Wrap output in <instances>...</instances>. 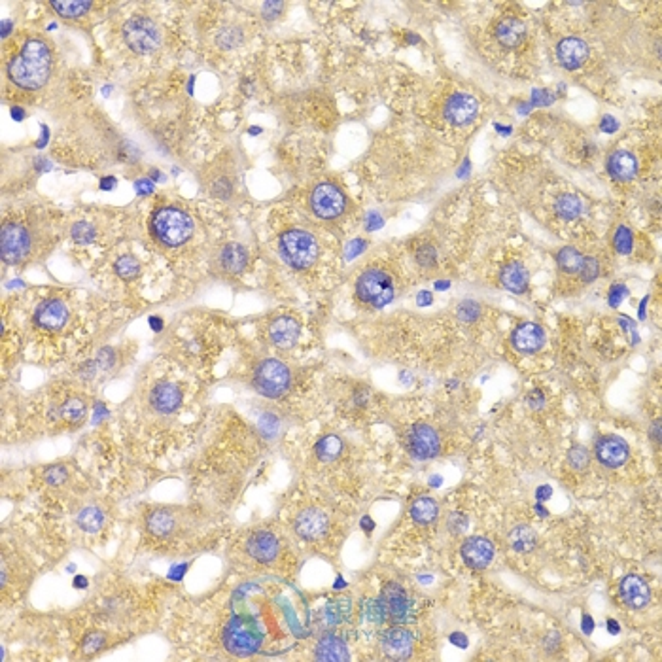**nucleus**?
Listing matches in <instances>:
<instances>
[{
  "label": "nucleus",
  "mask_w": 662,
  "mask_h": 662,
  "mask_svg": "<svg viewBox=\"0 0 662 662\" xmlns=\"http://www.w3.org/2000/svg\"><path fill=\"white\" fill-rule=\"evenodd\" d=\"M311 210L312 214H316L322 220H337L339 216L346 212V197L339 187L331 182H322L318 184L311 193Z\"/></svg>",
  "instance_id": "nucleus-10"
},
{
  "label": "nucleus",
  "mask_w": 662,
  "mask_h": 662,
  "mask_svg": "<svg viewBox=\"0 0 662 662\" xmlns=\"http://www.w3.org/2000/svg\"><path fill=\"white\" fill-rule=\"evenodd\" d=\"M150 180H152V178H138V180L135 182V192L138 193V195H142V197H144V195H150V193L153 192V184Z\"/></svg>",
  "instance_id": "nucleus-47"
},
{
  "label": "nucleus",
  "mask_w": 662,
  "mask_h": 662,
  "mask_svg": "<svg viewBox=\"0 0 662 662\" xmlns=\"http://www.w3.org/2000/svg\"><path fill=\"white\" fill-rule=\"evenodd\" d=\"M385 621L392 624H405L413 621V602L402 585L388 583L377 598Z\"/></svg>",
  "instance_id": "nucleus-11"
},
{
  "label": "nucleus",
  "mask_w": 662,
  "mask_h": 662,
  "mask_svg": "<svg viewBox=\"0 0 662 662\" xmlns=\"http://www.w3.org/2000/svg\"><path fill=\"white\" fill-rule=\"evenodd\" d=\"M496 38L505 48H519L526 40V25L517 17H505L494 31Z\"/></svg>",
  "instance_id": "nucleus-26"
},
{
  "label": "nucleus",
  "mask_w": 662,
  "mask_h": 662,
  "mask_svg": "<svg viewBox=\"0 0 662 662\" xmlns=\"http://www.w3.org/2000/svg\"><path fill=\"white\" fill-rule=\"evenodd\" d=\"M416 260H419V263H422L424 267H431L434 263H436V252H434V248H430V246H422V248L419 250Z\"/></svg>",
  "instance_id": "nucleus-45"
},
{
  "label": "nucleus",
  "mask_w": 662,
  "mask_h": 662,
  "mask_svg": "<svg viewBox=\"0 0 662 662\" xmlns=\"http://www.w3.org/2000/svg\"><path fill=\"white\" fill-rule=\"evenodd\" d=\"M123 40L135 53L146 55L161 45L163 34L153 19L146 16H135L123 25Z\"/></svg>",
  "instance_id": "nucleus-9"
},
{
  "label": "nucleus",
  "mask_w": 662,
  "mask_h": 662,
  "mask_svg": "<svg viewBox=\"0 0 662 662\" xmlns=\"http://www.w3.org/2000/svg\"><path fill=\"white\" fill-rule=\"evenodd\" d=\"M592 629H595V623H592V619H590L589 615H585V617H583V630L587 632V634H590V632H592Z\"/></svg>",
  "instance_id": "nucleus-51"
},
{
  "label": "nucleus",
  "mask_w": 662,
  "mask_h": 662,
  "mask_svg": "<svg viewBox=\"0 0 662 662\" xmlns=\"http://www.w3.org/2000/svg\"><path fill=\"white\" fill-rule=\"evenodd\" d=\"M607 170H609V175L615 180L629 182L638 172V159L634 158V153L627 152V150H619V152L612 153V158L607 159Z\"/></svg>",
  "instance_id": "nucleus-27"
},
{
  "label": "nucleus",
  "mask_w": 662,
  "mask_h": 662,
  "mask_svg": "<svg viewBox=\"0 0 662 662\" xmlns=\"http://www.w3.org/2000/svg\"><path fill=\"white\" fill-rule=\"evenodd\" d=\"M451 640H453L454 644H456V646H460V647H465V646H468V641L464 640V636L460 634V632H458V634H453V636H451Z\"/></svg>",
  "instance_id": "nucleus-52"
},
{
  "label": "nucleus",
  "mask_w": 662,
  "mask_h": 662,
  "mask_svg": "<svg viewBox=\"0 0 662 662\" xmlns=\"http://www.w3.org/2000/svg\"><path fill=\"white\" fill-rule=\"evenodd\" d=\"M568 458H570V464H572L575 470H585V468H587V465H589V462H590L589 453H587L583 447L572 448Z\"/></svg>",
  "instance_id": "nucleus-42"
},
{
  "label": "nucleus",
  "mask_w": 662,
  "mask_h": 662,
  "mask_svg": "<svg viewBox=\"0 0 662 662\" xmlns=\"http://www.w3.org/2000/svg\"><path fill=\"white\" fill-rule=\"evenodd\" d=\"M511 547L519 553H528L536 547V534L530 526H519L511 532Z\"/></svg>",
  "instance_id": "nucleus-34"
},
{
  "label": "nucleus",
  "mask_w": 662,
  "mask_h": 662,
  "mask_svg": "<svg viewBox=\"0 0 662 662\" xmlns=\"http://www.w3.org/2000/svg\"><path fill=\"white\" fill-rule=\"evenodd\" d=\"M413 634L407 629H403L402 624H394L380 636V649L386 658H392V661H407L413 655Z\"/></svg>",
  "instance_id": "nucleus-15"
},
{
  "label": "nucleus",
  "mask_w": 662,
  "mask_h": 662,
  "mask_svg": "<svg viewBox=\"0 0 662 662\" xmlns=\"http://www.w3.org/2000/svg\"><path fill=\"white\" fill-rule=\"evenodd\" d=\"M624 295H627V288H624L623 284H615L612 292H609V305L617 307L623 301Z\"/></svg>",
  "instance_id": "nucleus-46"
},
{
  "label": "nucleus",
  "mask_w": 662,
  "mask_h": 662,
  "mask_svg": "<svg viewBox=\"0 0 662 662\" xmlns=\"http://www.w3.org/2000/svg\"><path fill=\"white\" fill-rule=\"evenodd\" d=\"M210 193L214 195V197L220 199H229L233 195V180L229 176L220 175L216 180H212V186H210Z\"/></svg>",
  "instance_id": "nucleus-39"
},
{
  "label": "nucleus",
  "mask_w": 662,
  "mask_h": 662,
  "mask_svg": "<svg viewBox=\"0 0 662 662\" xmlns=\"http://www.w3.org/2000/svg\"><path fill=\"white\" fill-rule=\"evenodd\" d=\"M201 513L184 505H155L142 517L140 541L161 555H186L195 551L204 532Z\"/></svg>",
  "instance_id": "nucleus-1"
},
{
  "label": "nucleus",
  "mask_w": 662,
  "mask_h": 662,
  "mask_svg": "<svg viewBox=\"0 0 662 662\" xmlns=\"http://www.w3.org/2000/svg\"><path fill=\"white\" fill-rule=\"evenodd\" d=\"M419 303H420V305H430L431 295L428 294V292H422V294H419Z\"/></svg>",
  "instance_id": "nucleus-54"
},
{
  "label": "nucleus",
  "mask_w": 662,
  "mask_h": 662,
  "mask_svg": "<svg viewBox=\"0 0 662 662\" xmlns=\"http://www.w3.org/2000/svg\"><path fill=\"white\" fill-rule=\"evenodd\" d=\"M267 337L277 348H292L301 337V324L294 316L280 314L269 324Z\"/></svg>",
  "instance_id": "nucleus-18"
},
{
  "label": "nucleus",
  "mask_w": 662,
  "mask_h": 662,
  "mask_svg": "<svg viewBox=\"0 0 662 662\" xmlns=\"http://www.w3.org/2000/svg\"><path fill=\"white\" fill-rule=\"evenodd\" d=\"M68 309L65 305V301L61 299H45L42 301L36 311H34V324L36 328L42 331H50V333H57L61 331L68 322Z\"/></svg>",
  "instance_id": "nucleus-16"
},
{
  "label": "nucleus",
  "mask_w": 662,
  "mask_h": 662,
  "mask_svg": "<svg viewBox=\"0 0 662 662\" xmlns=\"http://www.w3.org/2000/svg\"><path fill=\"white\" fill-rule=\"evenodd\" d=\"M479 314H481V307L477 305L475 301H464L458 307V316L465 320V322H473V320H477Z\"/></svg>",
  "instance_id": "nucleus-43"
},
{
  "label": "nucleus",
  "mask_w": 662,
  "mask_h": 662,
  "mask_svg": "<svg viewBox=\"0 0 662 662\" xmlns=\"http://www.w3.org/2000/svg\"><path fill=\"white\" fill-rule=\"evenodd\" d=\"M218 265L227 275H241L248 265V252L243 244L229 243L218 254Z\"/></svg>",
  "instance_id": "nucleus-25"
},
{
  "label": "nucleus",
  "mask_w": 662,
  "mask_h": 662,
  "mask_svg": "<svg viewBox=\"0 0 662 662\" xmlns=\"http://www.w3.org/2000/svg\"><path fill=\"white\" fill-rule=\"evenodd\" d=\"M10 27H11V21L4 19V21H2V38H6V36L10 34Z\"/></svg>",
  "instance_id": "nucleus-56"
},
{
  "label": "nucleus",
  "mask_w": 662,
  "mask_h": 662,
  "mask_svg": "<svg viewBox=\"0 0 662 662\" xmlns=\"http://www.w3.org/2000/svg\"><path fill=\"white\" fill-rule=\"evenodd\" d=\"M244 34L238 27H226L221 28L218 36H216V44L220 45L221 50H235L238 45L243 44Z\"/></svg>",
  "instance_id": "nucleus-37"
},
{
  "label": "nucleus",
  "mask_w": 662,
  "mask_h": 662,
  "mask_svg": "<svg viewBox=\"0 0 662 662\" xmlns=\"http://www.w3.org/2000/svg\"><path fill=\"white\" fill-rule=\"evenodd\" d=\"M51 72V51L44 40L25 42L19 55L8 62V76L21 89H40Z\"/></svg>",
  "instance_id": "nucleus-2"
},
{
  "label": "nucleus",
  "mask_w": 662,
  "mask_h": 662,
  "mask_svg": "<svg viewBox=\"0 0 662 662\" xmlns=\"http://www.w3.org/2000/svg\"><path fill=\"white\" fill-rule=\"evenodd\" d=\"M294 530L303 541H318L329 530V517L322 509L307 507L295 517Z\"/></svg>",
  "instance_id": "nucleus-17"
},
{
  "label": "nucleus",
  "mask_w": 662,
  "mask_h": 662,
  "mask_svg": "<svg viewBox=\"0 0 662 662\" xmlns=\"http://www.w3.org/2000/svg\"><path fill=\"white\" fill-rule=\"evenodd\" d=\"M494 547L485 538H470L462 545V558L473 570H482L492 562Z\"/></svg>",
  "instance_id": "nucleus-22"
},
{
  "label": "nucleus",
  "mask_w": 662,
  "mask_h": 662,
  "mask_svg": "<svg viewBox=\"0 0 662 662\" xmlns=\"http://www.w3.org/2000/svg\"><path fill=\"white\" fill-rule=\"evenodd\" d=\"M369 224H371V226H369V229H375V227H380V226H379L380 220H379V218H377V216H375V214H369Z\"/></svg>",
  "instance_id": "nucleus-57"
},
{
  "label": "nucleus",
  "mask_w": 662,
  "mask_h": 662,
  "mask_svg": "<svg viewBox=\"0 0 662 662\" xmlns=\"http://www.w3.org/2000/svg\"><path fill=\"white\" fill-rule=\"evenodd\" d=\"M613 244H615V250H617L619 254L627 255L632 252V233H630L629 227H624V226L619 227L617 233H615V241H613Z\"/></svg>",
  "instance_id": "nucleus-40"
},
{
  "label": "nucleus",
  "mask_w": 662,
  "mask_h": 662,
  "mask_svg": "<svg viewBox=\"0 0 662 662\" xmlns=\"http://www.w3.org/2000/svg\"><path fill=\"white\" fill-rule=\"evenodd\" d=\"M500 280H502V284H504L505 288L509 289V292H513V294H524L528 288L530 277H528L526 267L522 265V263L511 261V263H507V265L502 269V272H500Z\"/></svg>",
  "instance_id": "nucleus-29"
},
{
  "label": "nucleus",
  "mask_w": 662,
  "mask_h": 662,
  "mask_svg": "<svg viewBox=\"0 0 662 662\" xmlns=\"http://www.w3.org/2000/svg\"><path fill=\"white\" fill-rule=\"evenodd\" d=\"M596 456L600 460V464L607 468H619L629 460V445L615 436L602 437L596 443Z\"/></svg>",
  "instance_id": "nucleus-20"
},
{
  "label": "nucleus",
  "mask_w": 662,
  "mask_h": 662,
  "mask_svg": "<svg viewBox=\"0 0 662 662\" xmlns=\"http://www.w3.org/2000/svg\"><path fill=\"white\" fill-rule=\"evenodd\" d=\"M284 8H286L284 2H265V4L261 6V16L265 17L267 21H275L277 17H280Z\"/></svg>",
  "instance_id": "nucleus-44"
},
{
  "label": "nucleus",
  "mask_w": 662,
  "mask_h": 662,
  "mask_svg": "<svg viewBox=\"0 0 662 662\" xmlns=\"http://www.w3.org/2000/svg\"><path fill=\"white\" fill-rule=\"evenodd\" d=\"M114 271H116V275H118L119 278H123V280H135V278L140 275V261L136 260L135 255L125 254L121 255L119 260H116Z\"/></svg>",
  "instance_id": "nucleus-35"
},
{
  "label": "nucleus",
  "mask_w": 662,
  "mask_h": 662,
  "mask_svg": "<svg viewBox=\"0 0 662 662\" xmlns=\"http://www.w3.org/2000/svg\"><path fill=\"white\" fill-rule=\"evenodd\" d=\"M363 246H365V243H362V241L358 238V241H354V243L348 246V252H346V254H348V258H354L360 250H363Z\"/></svg>",
  "instance_id": "nucleus-49"
},
{
  "label": "nucleus",
  "mask_w": 662,
  "mask_h": 662,
  "mask_svg": "<svg viewBox=\"0 0 662 662\" xmlns=\"http://www.w3.org/2000/svg\"><path fill=\"white\" fill-rule=\"evenodd\" d=\"M314 657H316V661L343 662L348 661V649H346V644L341 638H337L335 634H326L316 644Z\"/></svg>",
  "instance_id": "nucleus-28"
},
{
  "label": "nucleus",
  "mask_w": 662,
  "mask_h": 662,
  "mask_svg": "<svg viewBox=\"0 0 662 662\" xmlns=\"http://www.w3.org/2000/svg\"><path fill=\"white\" fill-rule=\"evenodd\" d=\"M477 110H479V104L473 96L456 93L445 104V118L453 125H465L475 119Z\"/></svg>",
  "instance_id": "nucleus-19"
},
{
  "label": "nucleus",
  "mask_w": 662,
  "mask_h": 662,
  "mask_svg": "<svg viewBox=\"0 0 662 662\" xmlns=\"http://www.w3.org/2000/svg\"><path fill=\"white\" fill-rule=\"evenodd\" d=\"M409 513H411V519H413L416 524L426 526V524H431V522L436 521L437 513H439V507H437V504L434 502V500L426 498L424 496V498L414 500Z\"/></svg>",
  "instance_id": "nucleus-30"
},
{
  "label": "nucleus",
  "mask_w": 662,
  "mask_h": 662,
  "mask_svg": "<svg viewBox=\"0 0 662 662\" xmlns=\"http://www.w3.org/2000/svg\"><path fill=\"white\" fill-rule=\"evenodd\" d=\"M343 453V441L337 436L320 437L314 445V454L320 462H333Z\"/></svg>",
  "instance_id": "nucleus-31"
},
{
  "label": "nucleus",
  "mask_w": 662,
  "mask_h": 662,
  "mask_svg": "<svg viewBox=\"0 0 662 662\" xmlns=\"http://www.w3.org/2000/svg\"><path fill=\"white\" fill-rule=\"evenodd\" d=\"M556 59L568 70H575L589 59V45L581 38H564L556 48Z\"/></svg>",
  "instance_id": "nucleus-21"
},
{
  "label": "nucleus",
  "mask_w": 662,
  "mask_h": 662,
  "mask_svg": "<svg viewBox=\"0 0 662 662\" xmlns=\"http://www.w3.org/2000/svg\"><path fill=\"white\" fill-rule=\"evenodd\" d=\"M621 598L629 607L640 609L646 607L651 600V590L647 587V583L638 575H627L621 581Z\"/></svg>",
  "instance_id": "nucleus-23"
},
{
  "label": "nucleus",
  "mask_w": 662,
  "mask_h": 662,
  "mask_svg": "<svg viewBox=\"0 0 662 662\" xmlns=\"http://www.w3.org/2000/svg\"><path fill=\"white\" fill-rule=\"evenodd\" d=\"M34 235L25 224H4L0 231V254L8 265H19L33 255Z\"/></svg>",
  "instance_id": "nucleus-8"
},
{
  "label": "nucleus",
  "mask_w": 662,
  "mask_h": 662,
  "mask_svg": "<svg viewBox=\"0 0 662 662\" xmlns=\"http://www.w3.org/2000/svg\"><path fill=\"white\" fill-rule=\"evenodd\" d=\"M396 284L390 272L382 271L379 267H369L358 277L356 297L363 305L371 309H382L394 299Z\"/></svg>",
  "instance_id": "nucleus-6"
},
{
  "label": "nucleus",
  "mask_w": 662,
  "mask_h": 662,
  "mask_svg": "<svg viewBox=\"0 0 662 662\" xmlns=\"http://www.w3.org/2000/svg\"><path fill=\"white\" fill-rule=\"evenodd\" d=\"M556 214L564 218V220H573V218H578L581 214V201H579L578 195H572V193H566V195H562L555 204Z\"/></svg>",
  "instance_id": "nucleus-36"
},
{
  "label": "nucleus",
  "mask_w": 662,
  "mask_h": 662,
  "mask_svg": "<svg viewBox=\"0 0 662 662\" xmlns=\"http://www.w3.org/2000/svg\"><path fill=\"white\" fill-rule=\"evenodd\" d=\"M602 129L606 131V133H613V131L617 129V123H615V119L612 116H606L604 121H602Z\"/></svg>",
  "instance_id": "nucleus-48"
},
{
  "label": "nucleus",
  "mask_w": 662,
  "mask_h": 662,
  "mask_svg": "<svg viewBox=\"0 0 662 662\" xmlns=\"http://www.w3.org/2000/svg\"><path fill=\"white\" fill-rule=\"evenodd\" d=\"M246 555L261 566H271L280 556V541L269 530H258L250 534L246 544H244Z\"/></svg>",
  "instance_id": "nucleus-14"
},
{
  "label": "nucleus",
  "mask_w": 662,
  "mask_h": 662,
  "mask_svg": "<svg viewBox=\"0 0 662 662\" xmlns=\"http://www.w3.org/2000/svg\"><path fill=\"white\" fill-rule=\"evenodd\" d=\"M583 255L581 252L572 246H566V248H562L556 255V263L561 267V271L568 272V275H573V272H579L581 265H583Z\"/></svg>",
  "instance_id": "nucleus-33"
},
{
  "label": "nucleus",
  "mask_w": 662,
  "mask_h": 662,
  "mask_svg": "<svg viewBox=\"0 0 662 662\" xmlns=\"http://www.w3.org/2000/svg\"><path fill=\"white\" fill-rule=\"evenodd\" d=\"M150 231H152L153 238L159 241L163 246L176 248V246L186 244L192 238L193 231H195V224L186 210L176 209V206H163V209L155 210V214L152 216Z\"/></svg>",
  "instance_id": "nucleus-4"
},
{
  "label": "nucleus",
  "mask_w": 662,
  "mask_h": 662,
  "mask_svg": "<svg viewBox=\"0 0 662 662\" xmlns=\"http://www.w3.org/2000/svg\"><path fill=\"white\" fill-rule=\"evenodd\" d=\"M150 324H152V328L155 329V331H159V329H161V326H163V322H161L159 318H150Z\"/></svg>",
  "instance_id": "nucleus-58"
},
{
  "label": "nucleus",
  "mask_w": 662,
  "mask_h": 662,
  "mask_svg": "<svg viewBox=\"0 0 662 662\" xmlns=\"http://www.w3.org/2000/svg\"><path fill=\"white\" fill-rule=\"evenodd\" d=\"M252 385L260 396L277 399L292 388V371L277 358H265L255 365Z\"/></svg>",
  "instance_id": "nucleus-7"
},
{
  "label": "nucleus",
  "mask_w": 662,
  "mask_h": 662,
  "mask_svg": "<svg viewBox=\"0 0 662 662\" xmlns=\"http://www.w3.org/2000/svg\"><path fill=\"white\" fill-rule=\"evenodd\" d=\"M114 187H116V178H114V176H106V178H102V180H101V189H104V192H110V189H114Z\"/></svg>",
  "instance_id": "nucleus-50"
},
{
  "label": "nucleus",
  "mask_w": 662,
  "mask_h": 662,
  "mask_svg": "<svg viewBox=\"0 0 662 662\" xmlns=\"http://www.w3.org/2000/svg\"><path fill=\"white\" fill-rule=\"evenodd\" d=\"M598 272H600V265H598V261L595 258H585L583 265L579 269V275L583 278L585 282H592L596 277H598Z\"/></svg>",
  "instance_id": "nucleus-41"
},
{
  "label": "nucleus",
  "mask_w": 662,
  "mask_h": 662,
  "mask_svg": "<svg viewBox=\"0 0 662 662\" xmlns=\"http://www.w3.org/2000/svg\"><path fill=\"white\" fill-rule=\"evenodd\" d=\"M407 448L414 458L430 460L439 454L441 441H439L437 431L430 424L416 422L407 430Z\"/></svg>",
  "instance_id": "nucleus-13"
},
{
  "label": "nucleus",
  "mask_w": 662,
  "mask_h": 662,
  "mask_svg": "<svg viewBox=\"0 0 662 662\" xmlns=\"http://www.w3.org/2000/svg\"><path fill=\"white\" fill-rule=\"evenodd\" d=\"M45 142H48V127H44V125H42V136H40V140L36 142V146H38V148L45 146Z\"/></svg>",
  "instance_id": "nucleus-55"
},
{
  "label": "nucleus",
  "mask_w": 662,
  "mask_h": 662,
  "mask_svg": "<svg viewBox=\"0 0 662 662\" xmlns=\"http://www.w3.org/2000/svg\"><path fill=\"white\" fill-rule=\"evenodd\" d=\"M72 241L78 244H89L93 243L96 238V229L87 221H78V224H74L72 226Z\"/></svg>",
  "instance_id": "nucleus-38"
},
{
  "label": "nucleus",
  "mask_w": 662,
  "mask_h": 662,
  "mask_svg": "<svg viewBox=\"0 0 662 662\" xmlns=\"http://www.w3.org/2000/svg\"><path fill=\"white\" fill-rule=\"evenodd\" d=\"M182 403H184V392L180 385H176L172 380H159L150 388V394H148V405L152 409V413L159 416H172L178 413Z\"/></svg>",
  "instance_id": "nucleus-12"
},
{
  "label": "nucleus",
  "mask_w": 662,
  "mask_h": 662,
  "mask_svg": "<svg viewBox=\"0 0 662 662\" xmlns=\"http://www.w3.org/2000/svg\"><path fill=\"white\" fill-rule=\"evenodd\" d=\"M261 641L263 630L258 619L246 613H235L231 619H227L220 634L221 647L233 657H248L260 649Z\"/></svg>",
  "instance_id": "nucleus-3"
},
{
  "label": "nucleus",
  "mask_w": 662,
  "mask_h": 662,
  "mask_svg": "<svg viewBox=\"0 0 662 662\" xmlns=\"http://www.w3.org/2000/svg\"><path fill=\"white\" fill-rule=\"evenodd\" d=\"M11 118L17 119V121H21V119L25 118V112H23L21 108L13 106V108H11Z\"/></svg>",
  "instance_id": "nucleus-53"
},
{
  "label": "nucleus",
  "mask_w": 662,
  "mask_h": 662,
  "mask_svg": "<svg viewBox=\"0 0 662 662\" xmlns=\"http://www.w3.org/2000/svg\"><path fill=\"white\" fill-rule=\"evenodd\" d=\"M511 341H513V346L519 352L532 354V352H538L545 345V333L538 324H522V326H519L513 331Z\"/></svg>",
  "instance_id": "nucleus-24"
},
{
  "label": "nucleus",
  "mask_w": 662,
  "mask_h": 662,
  "mask_svg": "<svg viewBox=\"0 0 662 662\" xmlns=\"http://www.w3.org/2000/svg\"><path fill=\"white\" fill-rule=\"evenodd\" d=\"M278 252L282 260L295 271H305L316 263L320 255L316 237L305 229H289L280 235Z\"/></svg>",
  "instance_id": "nucleus-5"
},
{
  "label": "nucleus",
  "mask_w": 662,
  "mask_h": 662,
  "mask_svg": "<svg viewBox=\"0 0 662 662\" xmlns=\"http://www.w3.org/2000/svg\"><path fill=\"white\" fill-rule=\"evenodd\" d=\"M50 6L65 19H78L91 10V2L87 0H53Z\"/></svg>",
  "instance_id": "nucleus-32"
},
{
  "label": "nucleus",
  "mask_w": 662,
  "mask_h": 662,
  "mask_svg": "<svg viewBox=\"0 0 662 662\" xmlns=\"http://www.w3.org/2000/svg\"><path fill=\"white\" fill-rule=\"evenodd\" d=\"M609 632H612V634H615V632H619V627L615 623H613V621H609Z\"/></svg>",
  "instance_id": "nucleus-59"
}]
</instances>
